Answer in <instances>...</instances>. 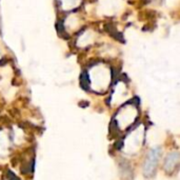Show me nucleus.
<instances>
[{
	"instance_id": "f03ea898",
	"label": "nucleus",
	"mask_w": 180,
	"mask_h": 180,
	"mask_svg": "<svg viewBox=\"0 0 180 180\" xmlns=\"http://www.w3.org/2000/svg\"><path fill=\"white\" fill-rule=\"evenodd\" d=\"M178 163H179V155H178V153H172L166 158V163H164V168L166 170L168 173L173 172L174 168L178 166Z\"/></svg>"
},
{
	"instance_id": "f257e3e1",
	"label": "nucleus",
	"mask_w": 180,
	"mask_h": 180,
	"mask_svg": "<svg viewBox=\"0 0 180 180\" xmlns=\"http://www.w3.org/2000/svg\"><path fill=\"white\" fill-rule=\"evenodd\" d=\"M160 154H161L160 148H154L148 152V156L145 158L144 164H143V173L146 177H151L154 175L157 163L160 158Z\"/></svg>"
},
{
	"instance_id": "7ed1b4c3",
	"label": "nucleus",
	"mask_w": 180,
	"mask_h": 180,
	"mask_svg": "<svg viewBox=\"0 0 180 180\" xmlns=\"http://www.w3.org/2000/svg\"><path fill=\"white\" fill-rule=\"evenodd\" d=\"M6 63V59L4 58V59H1V60H0V65H1V64H5Z\"/></svg>"
}]
</instances>
